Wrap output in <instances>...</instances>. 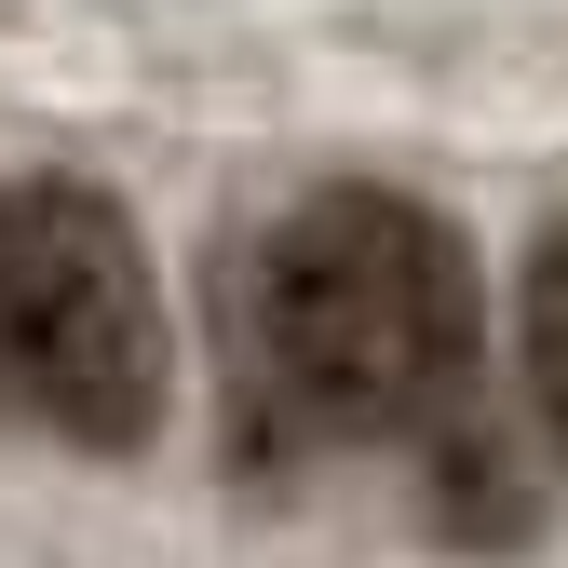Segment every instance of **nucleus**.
Wrapping results in <instances>:
<instances>
[{
  "instance_id": "nucleus-1",
  "label": "nucleus",
  "mask_w": 568,
  "mask_h": 568,
  "mask_svg": "<svg viewBox=\"0 0 568 568\" xmlns=\"http://www.w3.org/2000/svg\"><path fill=\"white\" fill-rule=\"evenodd\" d=\"M271 379L312 434H434L474 393V257L406 190H312L257 271Z\"/></svg>"
},
{
  "instance_id": "nucleus-2",
  "label": "nucleus",
  "mask_w": 568,
  "mask_h": 568,
  "mask_svg": "<svg viewBox=\"0 0 568 568\" xmlns=\"http://www.w3.org/2000/svg\"><path fill=\"white\" fill-rule=\"evenodd\" d=\"M0 393L95 460L163 434V298L122 203L82 176L0 190Z\"/></svg>"
},
{
  "instance_id": "nucleus-3",
  "label": "nucleus",
  "mask_w": 568,
  "mask_h": 568,
  "mask_svg": "<svg viewBox=\"0 0 568 568\" xmlns=\"http://www.w3.org/2000/svg\"><path fill=\"white\" fill-rule=\"evenodd\" d=\"M528 406H541V434L568 447V217L528 257Z\"/></svg>"
}]
</instances>
